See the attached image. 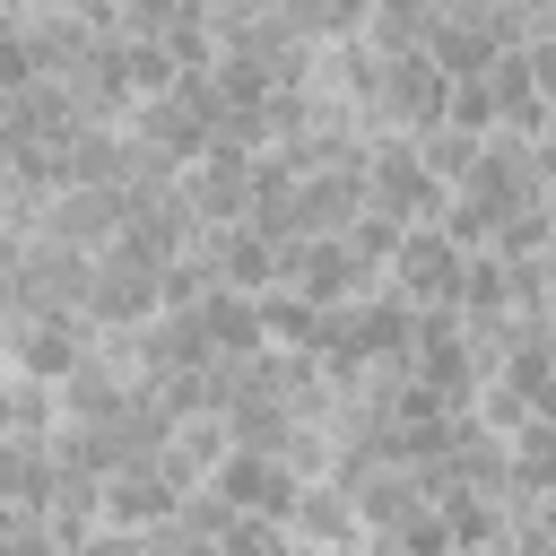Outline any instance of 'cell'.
<instances>
[{"mask_svg":"<svg viewBox=\"0 0 556 556\" xmlns=\"http://www.w3.org/2000/svg\"><path fill=\"white\" fill-rule=\"evenodd\" d=\"M530 148H539V174H547V182H556V113H547V122H539V139H530Z\"/></svg>","mask_w":556,"mask_h":556,"instance_id":"obj_24","label":"cell"},{"mask_svg":"<svg viewBox=\"0 0 556 556\" xmlns=\"http://www.w3.org/2000/svg\"><path fill=\"white\" fill-rule=\"evenodd\" d=\"M182 330H191L200 365H243V356L269 348V339H261V295H235V287H208V295L182 313Z\"/></svg>","mask_w":556,"mask_h":556,"instance_id":"obj_7","label":"cell"},{"mask_svg":"<svg viewBox=\"0 0 556 556\" xmlns=\"http://www.w3.org/2000/svg\"><path fill=\"white\" fill-rule=\"evenodd\" d=\"M182 200H191L200 226L252 217V156H243V148H208L200 165H182Z\"/></svg>","mask_w":556,"mask_h":556,"instance_id":"obj_13","label":"cell"},{"mask_svg":"<svg viewBox=\"0 0 556 556\" xmlns=\"http://www.w3.org/2000/svg\"><path fill=\"white\" fill-rule=\"evenodd\" d=\"M52 478H61L52 443L0 434V513H35V521H43V504H52Z\"/></svg>","mask_w":556,"mask_h":556,"instance_id":"obj_16","label":"cell"},{"mask_svg":"<svg viewBox=\"0 0 556 556\" xmlns=\"http://www.w3.org/2000/svg\"><path fill=\"white\" fill-rule=\"evenodd\" d=\"M426 26H434V0H374L365 9V43L374 52H417Z\"/></svg>","mask_w":556,"mask_h":556,"instance_id":"obj_20","label":"cell"},{"mask_svg":"<svg viewBox=\"0 0 556 556\" xmlns=\"http://www.w3.org/2000/svg\"><path fill=\"white\" fill-rule=\"evenodd\" d=\"M252 9H287V0H252Z\"/></svg>","mask_w":556,"mask_h":556,"instance_id":"obj_29","label":"cell"},{"mask_svg":"<svg viewBox=\"0 0 556 556\" xmlns=\"http://www.w3.org/2000/svg\"><path fill=\"white\" fill-rule=\"evenodd\" d=\"M478 148H486V139H469V130H452V122H443V130H417V165H426L443 191H460V182H469Z\"/></svg>","mask_w":556,"mask_h":556,"instance_id":"obj_21","label":"cell"},{"mask_svg":"<svg viewBox=\"0 0 556 556\" xmlns=\"http://www.w3.org/2000/svg\"><path fill=\"white\" fill-rule=\"evenodd\" d=\"M295 486H304V478H295L278 452H226L217 478H208V495H217L226 513H252V521H287Z\"/></svg>","mask_w":556,"mask_h":556,"instance_id":"obj_10","label":"cell"},{"mask_svg":"<svg viewBox=\"0 0 556 556\" xmlns=\"http://www.w3.org/2000/svg\"><path fill=\"white\" fill-rule=\"evenodd\" d=\"M313 330H321V304H304V295H287V287L261 295V339H269V348L313 356Z\"/></svg>","mask_w":556,"mask_h":556,"instance_id":"obj_19","label":"cell"},{"mask_svg":"<svg viewBox=\"0 0 556 556\" xmlns=\"http://www.w3.org/2000/svg\"><path fill=\"white\" fill-rule=\"evenodd\" d=\"M443 104H452V78L417 52H382V96H374V130H443Z\"/></svg>","mask_w":556,"mask_h":556,"instance_id":"obj_3","label":"cell"},{"mask_svg":"<svg viewBox=\"0 0 556 556\" xmlns=\"http://www.w3.org/2000/svg\"><path fill=\"white\" fill-rule=\"evenodd\" d=\"M295 556H339V547H295Z\"/></svg>","mask_w":556,"mask_h":556,"instance_id":"obj_28","label":"cell"},{"mask_svg":"<svg viewBox=\"0 0 556 556\" xmlns=\"http://www.w3.org/2000/svg\"><path fill=\"white\" fill-rule=\"evenodd\" d=\"M443 200H452V191L417 165V139H408V130H374V139H365V208H382V217H400V226H434Z\"/></svg>","mask_w":556,"mask_h":556,"instance_id":"obj_1","label":"cell"},{"mask_svg":"<svg viewBox=\"0 0 556 556\" xmlns=\"http://www.w3.org/2000/svg\"><path fill=\"white\" fill-rule=\"evenodd\" d=\"M330 9H339V26H348V35H365V9H374V0H330Z\"/></svg>","mask_w":556,"mask_h":556,"instance_id":"obj_25","label":"cell"},{"mask_svg":"<svg viewBox=\"0 0 556 556\" xmlns=\"http://www.w3.org/2000/svg\"><path fill=\"white\" fill-rule=\"evenodd\" d=\"M530 417H547V426H556V374H547V391L530 400Z\"/></svg>","mask_w":556,"mask_h":556,"instance_id":"obj_26","label":"cell"},{"mask_svg":"<svg viewBox=\"0 0 556 556\" xmlns=\"http://www.w3.org/2000/svg\"><path fill=\"white\" fill-rule=\"evenodd\" d=\"M400 235H408V226H400V217H382V208H356V217H348V235H339V243H348V261H356V278H365V287L391 269Z\"/></svg>","mask_w":556,"mask_h":556,"instance_id":"obj_18","label":"cell"},{"mask_svg":"<svg viewBox=\"0 0 556 556\" xmlns=\"http://www.w3.org/2000/svg\"><path fill=\"white\" fill-rule=\"evenodd\" d=\"M217 556H295V539H287V521H252V513H235V521L217 530Z\"/></svg>","mask_w":556,"mask_h":556,"instance_id":"obj_22","label":"cell"},{"mask_svg":"<svg viewBox=\"0 0 556 556\" xmlns=\"http://www.w3.org/2000/svg\"><path fill=\"white\" fill-rule=\"evenodd\" d=\"M130 391H139V382H130L122 339H96V348H87V356L52 382V408H61V426H96V417H113Z\"/></svg>","mask_w":556,"mask_h":556,"instance_id":"obj_8","label":"cell"},{"mask_svg":"<svg viewBox=\"0 0 556 556\" xmlns=\"http://www.w3.org/2000/svg\"><path fill=\"white\" fill-rule=\"evenodd\" d=\"M200 252H208L217 287H235V295H269V287H278V243H269L252 217H235V226H208V235H200Z\"/></svg>","mask_w":556,"mask_h":556,"instance_id":"obj_15","label":"cell"},{"mask_svg":"<svg viewBox=\"0 0 556 556\" xmlns=\"http://www.w3.org/2000/svg\"><path fill=\"white\" fill-rule=\"evenodd\" d=\"M87 348H96V330H87L78 313H35V321H9V330H0V365L26 374V382H61Z\"/></svg>","mask_w":556,"mask_h":556,"instance_id":"obj_4","label":"cell"},{"mask_svg":"<svg viewBox=\"0 0 556 556\" xmlns=\"http://www.w3.org/2000/svg\"><path fill=\"white\" fill-rule=\"evenodd\" d=\"M287 539H295V547H339V556H356L365 521H356L348 478H304V486H295V504H287Z\"/></svg>","mask_w":556,"mask_h":556,"instance_id":"obj_12","label":"cell"},{"mask_svg":"<svg viewBox=\"0 0 556 556\" xmlns=\"http://www.w3.org/2000/svg\"><path fill=\"white\" fill-rule=\"evenodd\" d=\"M547 191V174H539V148L530 139H513V130H486V148H478V165H469V182L452 191V200H469L486 226H504L513 208H530Z\"/></svg>","mask_w":556,"mask_h":556,"instance_id":"obj_2","label":"cell"},{"mask_svg":"<svg viewBox=\"0 0 556 556\" xmlns=\"http://www.w3.org/2000/svg\"><path fill=\"white\" fill-rule=\"evenodd\" d=\"M278 287L304 295V304H321V313L365 295V278H356V261H348L339 235H295V243H278Z\"/></svg>","mask_w":556,"mask_h":556,"instance_id":"obj_5","label":"cell"},{"mask_svg":"<svg viewBox=\"0 0 556 556\" xmlns=\"http://www.w3.org/2000/svg\"><path fill=\"white\" fill-rule=\"evenodd\" d=\"M182 0H113V17H122V35H156L165 17H174Z\"/></svg>","mask_w":556,"mask_h":556,"instance_id":"obj_23","label":"cell"},{"mask_svg":"<svg viewBox=\"0 0 556 556\" xmlns=\"http://www.w3.org/2000/svg\"><path fill=\"white\" fill-rule=\"evenodd\" d=\"M348 339H356V356H365V374H408V339H417V304L408 295H391L382 278L348 304Z\"/></svg>","mask_w":556,"mask_h":556,"instance_id":"obj_9","label":"cell"},{"mask_svg":"<svg viewBox=\"0 0 556 556\" xmlns=\"http://www.w3.org/2000/svg\"><path fill=\"white\" fill-rule=\"evenodd\" d=\"M122 217H130V191H87V182H70V191H52V208H43V235L96 261V252L122 235Z\"/></svg>","mask_w":556,"mask_h":556,"instance_id":"obj_14","label":"cell"},{"mask_svg":"<svg viewBox=\"0 0 556 556\" xmlns=\"http://www.w3.org/2000/svg\"><path fill=\"white\" fill-rule=\"evenodd\" d=\"M382 287H391V295H408L417 313L452 304V287H460V243H452L443 226H408V235H400V252H391V269H382Z\"/></svg>","mask_w":556,"mask_h":556,"instance_id":"obj_6","label":"cell"},{"mask_svg":"<svg viewBox=\"0 0 556 556\" xmlns=\"http://www.w3.org/2000/svg\"><path fill=\"white\" fill-rule=\"evenodd\" d=\"M182 495H200V486H182V478L148 452V460H130V469L104 478V530H156V521L182 513Z\"/></svg>","mask_w":556,"mask_h":556,"instance_id":"obj_11","label":"cell"},{"mask_svg":"<svg viewBox=\"0 0 556 556\" xmlns=\"http://www.w3.org/2000/svg\"><path fill=\"white\" fill-rule=\"evenodd\" d=\"M235 452V434H226V417H174V434H165V469L182 478V486H208L217 478V460Z\"/></svg>","mask_w":556,"mask_h":556,"instance_id":"obj_17","label":"cell"},{"mask_svg":"<svg viewBox=\"0 0 556 556\" xmlns=\"http://www.w3.org/2000/svg\"><path fill=\"white\" fill-rule=\"evenodd\" d=\"M26 9H35V0H0V26H9V17H26Z\"/></svg>","mask_w":556,"mask_h":556,"instance_id":"obj_27","label":"cell"}]
</instances>
